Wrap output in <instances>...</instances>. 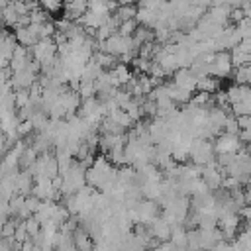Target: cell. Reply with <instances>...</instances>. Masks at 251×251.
<instances>
[{"label":"cell","instance_id":"6da1fadb","mask_svg":"<svg viewBox=\"0 0 251 251\" xmlns=\"http://www.w3.org/2000/svg\"><path fill=\"white\" fill-rule=\"evenodd\" d=\"M233 71V63H231V53L229 51H218L212 65L208 67V76H214L218 80L229 76Z\"/></svg>","mask_w":251,"mask_h":251},{"label":"cell","instance_id":"7a4b0ae2","mask_svg":"<svg viewBox=\"0 0 251 251\" xmlns=\"http://www.w3.org/2000/svg\"><path fill=\"white\" fill-rule=\"evenodd\" d=\"M243 147L239 135H231V133H220L214 141V151L216 155H233Z\"/></svg>","mask_w":251,"mask_h":251},{"label":"cell","instance_id":"3957f363","mask_svg":"<svg viewBox=\"0 0 251 251\" xmlns=\"http://www.w3.org/2000/svg\"><path fill=\"white\" fill-rule=\"evenodd\" d=\"M218 229L222 231L224 237L233 239L235 233L241 231V220H239V214H220V218H218Z\"/></svg>","mask_w":251,"mask_h":251},{"label":"cell","instance_id":"277c9868","mask_svg":"<svg viewBox=\"0 0 251 251\" xmlns=\"http://www.w3.org/2000/svg\"><path fill=\"white\" fill-rule=\"evenodd\" d=\"M173 84L182 88V90H188L190 94L196 90V84H198V76L190 71V69H178L175 73V78H173Z\"/></svg>","mask_w":251,"mask_h":251},{"label":"cell","instance_id":"5b68a950","mask_svg":"<svg viewBox=\"0 0 251 251\" xmlns=\"http://www.w3.org/2000/svg\"><path fill=\"white\" fill-rule=\"evenodd\" d=\"M220 88V80L214 78V76H202L198 78V84H196V90L198 92H206V94H212V92H218Z\"/></svg>","mask_w":251,"mask_h":251},{"label":"cell","instance_id":"8992f818","mask_svg":"<svg viewBox=\"0 0 251 251\" xmlns=\"http://www.w3.org/2000/svg\"><path fill=\"white\" fill-rule=\"evenodd\" d=\"M112 71H114V75H116V78H118V84H120V86H122V84L126 86V84H127V82L133 78L131 71H129V69H127V65H124V63L116 65Z\"/></svg>","mask_w":251,"mask_h":251},{"label":"cell","instance_id":"52a82bcc","mask_svg":"<svg viewBox=\"0 0 251 251\" xmlns=\"http://www.w3.org/2000/svg\"><path fill=\"white\" fill-rule=\"evenodd\" d=\"M137 31V20H127V22H122L120 27H118V33L124 35V37H133V33Z\"/></svg>","mask_w":251,"mask_h":251},{"label":"cell","instance_id":"ba28073f","mask_svg":"<svg viewBox=\"0 0 251 251\" xmlns=\"http://www.w3.org/2000/svg\"><path fill=\"white\" fill-rule=\"evenodd\" d=\"M235 241L239 243V247H241L243 251H251V229H249V226L243 227V229L237 233V239H235Z\"/></svg>","mask_w":251,"mask_h":251},{"label":"cell","instance_id":"9c48e42d","mask_svg":"<svg viewBox=\"0 0 251 251\" xmlns=\"http://www.w3.org/2000/svg\"><path fill=\"white\" fill-rule=\"evenodd\" d=\"M222 188H226L227 192H233V190H239V188H241V182H239L235 176H224Z\"/></svg>","mask_w":251,"mask_h":251},{"label":"cell","instance_id":"30bf717a","mask_svg":"<svg viewBox=\"0 0 251 251\" xmlns=\"http://www.w3.org/2000/svg\"><path fill=\"white\" fill-rule=\"evenodd\" d=\"M41 8L45 10V12H59V10H63V4H59V2H43L41 4Z\"/></svg>","mask_w":251,"mask_h":251},{"label":"cell","instance_id":"8fae6325","mask_svg":"<svg viewBox=\"0 0 251 251\" xmlns=\"http://www.w3.org/2000/svg\"><path fill=\"white\" fill-rule=\"evenodd\" d=\"M239 216L251 224V206H243V208L239 210Z\"/></svg>","mask_w":251,"mask_h":251},{"label":"cell","instance_id":"7c38bea8","mask_svg":"<svg viewBox=\"0 0 251 251\" xmlns=\"http://www.w3.org/2000/svg\"><path fill=\"white\" fill-rule=\"evenodd\" d=\"M247 188H251V176H249V180H247Z\"/></svg>","mask_w":251,"mask_h":251},{"label":"cell","instance_id":"4fadbf2b","mask_svg":"<svg viewBox=\"0 0 251 251\" xmlns=\"http://www.w3.org/2000/svg\"><path fill=\"white\" fill-rule=\"evenodd\" d=\"M249 229H251V224H249Z\"/></svg>","mask_w":251,"mask_h":251},{"label":"cell","instance_id":"5bb4252c","mask_svg":"<svg viewBox=\"0 0 251 251\" xmlns=\"http://www.w3.org/2000/svg\"><path fill=\"white\" fill-rule=\"evenodd\" d=\"M249 155H251V153H249Z\"/></svg>","mask_w":251,"mask_h":251}]
</instances>
